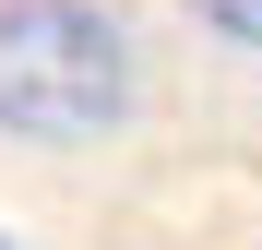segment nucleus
Instances as JSON below:
<instances>
[{
  "instance_id": "nucleus-1",
  "label": "nucleus",
  "mask_w": 262,
  "mask_h": 250,
  "mask_svg": "<svg viewBox=\"0 0 262 250\" xmlns=\"http://www.w3.org/2000/svg\"><path fill=\"white\" fill-rule=\"evenodd\" d=\"M131 107V36L96 0H0V131L96 143Z\"/></svg>"
},
{
  "instance_id": "nucleus-2",
  "label": "nucleus",
  "mask_w": 262,
  "mask_h": 250,
  "mask_svg": "<svg viewBox=\"0 0 262 250\" xmlns=\"http://www.w3.org/2000/svg\"><path fill=\"white\" fill-rule=\"evenodd\" d=\"M191 12H203L214 36H238V48H262V0H191Z\"/></svg>"
},
{
  "instance_id": "nucleus-3",
  "label": "nucleus",
  "mask_w": 262,
  "mask_h": 250,
  "mask_svg": "<svg viewBox=\"0 0 262 250\" xmlns=\"http://www.w3.org/2000/svg\"><path fill=\"white\" fill-rule=\"evenodd\" d=\"M0 250H12V238H0Z\"/></svg>"
}]
</instances>
